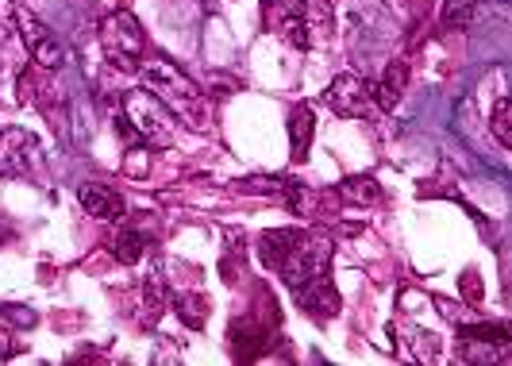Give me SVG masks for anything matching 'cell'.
I'll return each mask as SVG.
<instances>
[{"label":"cell","mask_w":512,"mask_h":366,"mask_svg":"<svg viewBox=\"0 0 512 366\" xmlns=\"http://www.w3.org/2000/svg\"><path fill=\"white\" fill-rule=\"evenodd\" d=\"M124 124H128L143 147H170L174 135H178V120L174 112L154 97L151 89H131L124 93Z\"/></svg>","instance_id":"obj_1"},{"label":"cell","mask_w":512,"mask_h":366,"mask_svg":"<svg viewBox=\"0 0 512 366\" xmlns=\"http://www.w3.org/2000/svg\"><path fill=\"white\" fill-rule=\"evenodd\" d=\"M101 51L116 70H139L143 66V51H147V35L131 12H112L101 24Z\"/></svg>","instance_id":"obj_2"},{"label":"cell","mask_w":512,"mask_h":366,"mask_svg":"<svg viewBox=\"0 0 512 366\" xmlns=\"http://www.w3.org/2000/svg\"><path fill=\"white\" fill-rule=\"evenodd\" d=\"M139 74H143V85H147L174 116H189V112L197 108V101H201V89L189 81V74H181L174 62H162V58H158V62H143Z\"/></svg>","instance_id":"obj_3"},{"label":"cell","mask_w":512,"mask_h":366,"mask_svg":"<svg viewBox=\"0 0 512 366\" xmlns=\"http://www.w3.org/2000/svg\"><path fill=\"white\" fill-rule=\"evenodd\" d=\"M231 355L235 363H258L266 359V347L278 343V313H274V301H266V313H247L231 324L228 332Z\"/></svg>","instance_id":"obj_4"},{"label":"cell","mask_w":512,"mask_h":366,"mask_svg":"<svg viewBox=\"0 0 512 366\" xmlns=\"http://www.w3.org/2000/svg\"><path fill=\"white\" fill-rule=\"evenodd\" d=\"M328 270H332V243L320 236H312V232H301L297 243L289 247V255L278 262L274 274H282V282L289 286V293H293L297 286H305L308 278L328 274Z\"/></svg>","instance_id":"obj_5"},{"label":"cell","mask_w":512,"mask_h":366,"mask_svg":"<svg viewBox=\"0 0 512 366\" xmlns=\"http://www.w3.org/2000/svg\"><path fill=\"white\" fill-rule=\"evenodd\" d=\"M39 162V139L27 128H0V174L4 178H31Z\"/></svg>","instance_id":"obj_6"},{"label":"cell","mask_w":512,"mask_h":366,"mask_svg":"<svg viewBox=\"0 0 512 366\" xmlns=\"http://www.w3.org/2000/svg\"><path fill=\"white\" fill-rule=\"evenodd\" d=\"M16 27H20L27 51H31L39 70H58V66H66V51H62V43L54 39V31L43 24V20H35L31 12L20 8V12H16Z\"/></svg>","instance_id":"obj_7"},{"label":"cell","mask_w":512,"mask_h":366,"mask_svg":"<svg viewBox=\"0 0 512 366\" xmlns=\"http://www.w3.org/2000/svg\"><path fill=\"white\" fill-rule=\"evenodd\" d=\"M328 105L335 116L343 120H366L374 112V97H370V81H362L359 74H339L328 85Z\"/></svg>","instance_id":"obj_8"},{"label":"cell","mask_w":512,"mask_h":366,"mask_svg":"<svg viewBox=\"0 0 512 366\" xmlns=\"http://www.w3.org/2000/svg\"><path fill=\"white\" fill-rule=\"evenodd\" d=\"M293 297H297V305L305 309L308 316H316V320H335L339 309H343V301H339V293H335V282H332V270L328 274H316V278H308L305 286L293 289Z\"/></svg>","instance_id":"obj_9"},{"label":"cell","mask_w":512,"mask_h":366,"mask_svg":"<svg viewBox=\"0 0 512 366\" xmlns=\"http://www.w3.org/2000/svg\"><path fill=\"white\" fill-rule=\"evenodd\" d=\"M77 201H81V209L89 212V216H97V220H120L128 212V201L104 182H81Z\"/></svg>","instance_id":"obj_10"},{"label":"cell","mask_w":512,"mask_h":366,"mask_svg":"<svg viewBox=\"0 0 512 366\" xmlns=\"http://www.w3.org/2000/svg\"><path fill=\"white\" fill-rule=\"evenodd\" d=\"M170 309L178 313L181 324H189L193 332H201L208 324V297L201 293L197 282H189V286H170Z\"/></svg>","instance_id":"obj_11"},{"label":"cell","mask_w":512,"mask_h":366,"mask_svg":"<svg viewBox=\"0 0 512 366\" xmlns=\"http://www.w3.org/2000/svg\"><path fill=\"white\" fill-rule=\"evenodd\" d=\"M405 85H409V62L393 58V62H389V66L382 70V78L370 85V97H374V105H378V108L393 112V108L401 105V93H405Z\"/></svg>","instance_id":"obj_12"},{"label":"cell","mask_w":512,"mask_h":366,"mask_svg":"<svg viewBox=\"0 0 512 366\" xmlns=\"http://www.w3.org/2000/svg\"><path fill=\"white\" fill-rule=\"evenodd\" d=\"M154 232H147V228H139L135 220L131 224H124L120 232H116V239H112V259L124 262V266H135V262L143 259L147 251L154 247Z\"/></svg>","instance_id":"obj_13"},{"label":"cell","mask_w":512,"mask_h":366,"mask_svg":"<svg viewBox=\"0 0 512 366\" xmlns=\"http://www.w3.org/2000/svg\"><path fill=\"white\" fill-rule=\"evenodd\" d=\"M312 135H316V112H312L308 101H301L289 112V151H293V162H305L308 158Z\"/></svg>","instance_id":"obj_14"},{"label":"cell","mask_w":512,"mask_h":366,"mask_svg":"<svg viewBox=\"0 0 512 366\" xmlns=\"http://www.w3.org/2000/svg\"><path fill=\"white\" fill-rule=\"evenodd\" d=\"M339 197L347 201V205H359V209H370V205H378L385 193L378 178L374 174H355V178H343L339 182Z\"/></svg>","instance_id":"obj_15"},{"label":"cell","mask_w":512,"mask_h":366,"mask_svg":"<svg viewBox=\"0 0 512 366\" xmlns=\"http://www.w3.org/2000/svg\"><path fill=\"white\" fill-rule=\"evenodd\" d=\"M297 236H301L297 228H270V232H262L258 236V259L266 262L270 270H278V262L289 255V247L297 243Z\"/></svg>","instance_id":"obj_16"},{"label":"cell","mask_w":512,"mask_h":366,"mask_svg":"<svg viewBox=\"0 0 512 366\" xmlns=\"http://www.w3.org/2000/svg\"><path fill=\"white\" fill-rule=\"evenodd\" d=\"M509 363V347H493V343H482V340H462L459 336V347H455V363Z\"/></svg>","instance_id":"obj_17"},{"label":"cell","mask_w":512,"mask_h":366,"mask_svg":"<svg viewBox=\"0 0 512 366\" xmlns=\"http://www.w3.org/2000/svg\"><path fill=\"white\" fill-rule=\"evenodd\" d=\"M478 4L482 0H443V12H439V27L443 31H466L478 16Z\"/></svg>","instance_id":"obj_18"},{"label":"cell","mask_w":512,"mask_h":366,"mask_svg":"<svg viewBox=\"0 0 512 366\" xmlns=\"http://www.w3.org/2000/svg\"><path fill=\"white\" fill-rule=\"evenodd\" d=\"M459 336L462 340H482V343H493V347H509V324H462L459 320Z\"/></svg>","instance_id":"obj_19"},{"label":"cell","mask_w":512,"mask_h":366,"mask_svg":"<svg viewBox=\"0 0 512 366\" xmlns=\"http://www.w3.org/2000/svg\"><path fill=\"white\" fill-rule=\"evenodd\" d=\"M489 131L497 135V143H501V147H512V105H509V97H501V101L493 105V112H489Z\"/></svg>","instance_id":"obj_20"},{"label":"cell","mask_w":512,"mask_h":366,"mask_svg":"<svg viewBox=\"0 0 512 366\" xmlns=\"http://www.w3.org/2000/svg\"><path fill=\"white\" fill-rule=\"evenodd\" d=\"M409 347L416 351V359H420V363H436L439 359V336L436 332H420V328H412Z\"/></svg>","instance_id":"obj_21"},{"label":"cell","mask_w":512,"mask_h":366,"mask_svg":"<svg viewBox=\"0 0 512 366\" xmlns=\"http://www.w3.org/2000/svg\"><path fill=\"white\" fill-rule=\"evenodd\" d=\"M462 293H466L474 305L482 301V278H478V270H466V274H462Z\"/></svg>","instance_id":"obj_22"},{"label":"cell","mask_w":512,"mask_h":366,"mask_svg":"<svg viewBox=\"0 0 512 366\" xmlns=\"http://www.w3.org/2000/svg\"><path fill=\"white\" fill-rule=\"evenodd\" d=\"M12 355H20V343L12 340V332L0 324V363H4V359H12Z\"/></svg>","instance_id":"obj_23"},{"label":"cell","mask_w":512,"mask_h":366,"mask_svg":"<svg viewBox=\"0 0 512 366\" xmlns=\"http://www.w3.org/2000/svg\"><path fill=\"white\" fill-rule=\"evenodd\" d=\"M4 313L12 316V320H16V324H35V313H24V305H4Z\"/></svg>","instance_id":"obj_24"},{"label":"cell","mask_w":512,"mask_h":366,"mask_svg":"<svg viewBox=\"0 0 512 366\" xmlns=\"http://www.w3.org/2000/svg\"><path fill=\"white\" fill-rule=\"evenodd\" d=\"M262 4H266V8H274V4H282V0H262Z\"/></svg>","instance_id":"obj_25"}]
</instances>
